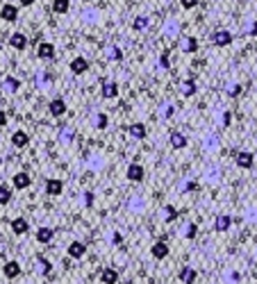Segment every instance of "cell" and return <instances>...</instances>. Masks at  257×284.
Here are the masks:
<instances>
[{"label":"cell","instance_id":"obj_1","mask_svg":"<svg viewBox=\"0 0 257 284\" xmlns=\"http://www.w3.org/2000/svg\"><path fill=\"white\" fill-rule=\"evenodd\" d=\"M3 275L7 277V280H14V277L21 275V262H5L3 264Z\"/></svg>","mask_w":257,"mask_h":284},{"label":"cell","instance_id":"obj_2","mask_svg":"<svg viewBox=\"0 0 257 284\" xmlns=\"http://www.w3.org/2000/svg\"><path fill=\"white\" fill-rule=\"evenodd\" d=\"M12 184H14V189H27L32 184V178L25 173V171H21V173H16L12 178Z\"/></svg>","mask_w":257,"mask_h":284},{"label":"cell","instance_id":"obj_3","mask_svg":"<svg viewBox=\"0 0 257 284\" xmlns=\"http://www.w3.org/2000/svg\"><path fill=\"white\" fill-rule=\"evenodd\" d=\"M150 254H153L155 259H166V254H168V243H166V241H155L153 248H150Z\"/></svg>","mask_w":257,"mask_h":284},{"label":"cell","instance_id":"obj_4","mask_svg":"<svg viewBox=\"0 0 257 284\" xmlns=\"http://www.w3.org/2000/svg\"><path fill=\"white\" fill-rule=\"evenodd\" d=\"M87 254V243H82V241H73L69 246V257H73V259H80V257H84Z\"/></svg>","mask_w":257,"mask_h":284},{"label":"cell","instance_id":"obj_5","mask_svg":"<svg viewBox=\"0 0 257 284\" xmlns=\"http://www.w3.org/2000/svg\"><path fill=\"white\" fill-rule=\"evenodd\" d=\"M128 180H132V182H141L144 180V166L141 164H130L128 166Z\"/></svg>","mask_w":257,"mask_h":284},{"label":"cell","instance_id":"obj_6","mask_svg":"<svg viewBox=\"0 0 257 284\" xmlns=\"http://www.w3.org/2000/svg\"><path fill=\"white\" fill-rule=\"evenodd\" d=\"M237 166H241V168H250L253 166V153H248V150H241V153H237Z\"/></svg>","mask_w":257,"mask_h":284},{"label":"cell","instance_id":"obj_7","mask_svg":"<svg viewBox=\"0 0 257 284\" xmlns=\"http://www.w3.org/2000/svg\"><path fill=\"white\" fill-rule=\"evenodd\" d=\"M100 282L103 284H116L119 282V271H114V268H103V271H100Z\"/></svg>","mask_w":257,"mask_h":284},{"label":"cell","instance_id":"obj_8","mask_svg":"<svg viewBox=\"0 0 257 284\" xmlns=\"http://www.w3.org/2000/svg\"><path fill=\"white\" fill-rule=\"evenodd\" d=\"M12 144L16 146V148H25V146L30 144V136H27V132L18 130V132H14L12 134Z\"/></svg>","mask_w":257,"mask_h":284},{"label":"cell","instance_id":"obj_9","mask_svg":"<svg viewBox=\"0 0 257 284\" xmlns=\"http://www.w3.org/2000/svg\"><path fill=\"white\" fill-rule=\"evenodd\" d=\"M64 191V182L62 180H48L46 182V193L48 195H60Z\"/></svg>","mask_w":257,"mask_h":284},{"label":"cell","instance_id":"obj_10","mask_svg":"<svg viewBox=\"0 0 257 284\" xmlns=\"http://www.w3.org/2000/svg\"><path fill=\"white\" fill-rule=\"evenodd\" d=\"M116 94H119V87H116V82L103 80V98L111 100V98H116Z\"/></svg>","mask_w":257,"mask_h":284},{"label":"cell","instance_id":"obj_11","mask_svg":"<svg viewBox=\"0 0 257 284\" xmlns=\"http://www.w3.org/2000/svg\"><path fill=\"white\" fill-rule=\"evenodd\" d=\"M212 41H214L216 46H227V43H232V34L227 30H219V32H214Z\"/></svg>","mask_w":257,"mask_h":284},{"label":"cell","instance_id":"obj_12","mask_svg":"<svg viewBox=\"0 0 257 284\" xmlns=\"http://www.w3.org/2000/svg\"><path fill=\"white\" fill-rule=\"evenodd\" d=\"M9 46H12V48H16V50H23V48L27 46V39H25V34H21V32L12 34V37H9Z\"/></svg>","mask_w":257,"mask_h":284},{"label":"cell","instance_id":"obj_13","mask_svg":"<svg viewBox=\"0 0 257 284\" xmlns=\"http://www.w3.org/2000/svg\"><path fill=\"white\" fill-rule=\"evenodd\" d=\"M0 16H3V21H16L18 7H14V5H5V7L0 9Z\"/></svg>","mask_w":257,"mask_h":284},{"label":"cell","instance_id":"obj_14","mask_svg":"<svg viewBox=\"0 0 257 284\" xmlns=\"http://www.w3.org/2000/svg\"><path fill=\"white\" fill-rule=\"evenodd\" d=\"M87 68H89V62H87L84 57H77V60L71 62V71H73L75 75H80V73H87Z\"/></svg>","mask_w":257,"mask_h":284},{"label":"cell","instance_id":"obj_15","mask_svg":"<svg viewBox=\"0 0 257 284\" xmlns=\"http://www.w3.org/2000/svg\"><path fill=\"white\" fill-rule=\"evenodd\" d=\"M52 237H55V232H52L50 228H39L37 230V241L39 243H50Z\"/></svg>","mask_w":257,"mask_h":284},{"label":"cell","instance_id":"obj_16","mask_svg":"<svg viewBox=\"0 0 257 284\" xmlns=\"http://www.w3.org/2000/svg\"><path fill=\"white\" fill-rule=\"evenodd\" d=\"M27 230H30V225H27L25 218H14L12 221V232L14 234H25Z\"/></svg>","mask_w":257,"mask_h":284},{"label":"cell","instance_id":"obj_17","mask_svg":"<svg viewBox=\"0 0 257 284\" xmlns=\"http://www.w3.org/2000/svg\"><path fill=\"white\" fill-rule=\"evenodd\" d=\"M66 111V102L62 100V98H55V100L50 102V114L52 116H62Z\"/></svg>","mask_w":257,"mask_h":284},{"label":"cell","instance_id":"obj_18","mask_svg":"<svg viewBox=\"0 0 257 284\" xmlns=\"http://www.w3.org/2000/svg\"><path fill=\"white\" fill-rule=\"evenodd\" d=\"M37 55H39V57H43V60H48V57L55 55V46H52V43H39Z\"/></svg>","mask_w":257,"mask_h":284},{"label":"cell","instance_id":"obj_19","mask_svg":"<svg viewBox=\"0 0 257 284\" xmlns=\"http://www.w3.org/2000/svg\"><path fill=\"white\" fill-rule=\"evenodd\" d=\"M128 132H130V136H134V139H144V136H146V125L144 123H132Z\"/></svg>","mask_w":257,"mask_h":284},{"label":"cell","instance_id":"obj_20","mask_svg":"<svg viewBox=\"0 0 257 284\" xmlns=\"http://www.w3.org/2000/svg\"><path fill=\"white\" fill-rule=\"evenodd\" d=\"M171 146L173 148H184L187 146V136L182 132H171Z\"/></svg>","mask_w":257,"mask_h":284},{"label":"cell","instance_id":"obj_21","mask_svg":"<svg viewBox=\"0 0 257 284\" xmlns=\"http://www.w3.org/2000/svg\"><path fill=\"white\" fill-rule=\"evenodd\" d=\"M37 271L41 273V275H48V273L52 271V264L48 262L46 257H39V259H37Z\"/></svg>","mask_w":257,"mask_h":284},{"label":"cell","instance_id":"obj_22","mask_svg":"<svg viewBox=\"0 0 257 284\" xmlns=\"http://www.w3.org/2000/svg\"><path fill=\"white\" fill-rule=\"evenodd\" d=\"M180 280L184 282V284H193L196 282V271H193V268H182V273H180Z\"/></svg>","mask_w":257,"mask_h":284},{"label":"cell","instance_id":"obj_23","mask_svg":"<svg viewBox=\"0 0 257 284\" xmlns=\"http://www.w3.org/2000/svg\"><path fill=\"white\" fill-rule=\"evenodd\" d=\"M69 7H71L69 0H52V9H55L57 14H66L69 12Z\"/></svg>","mask_w":257,"mask_h":284},{"label":"cell","instance_id":"obj_24","mask_svg":"<svg viewBox=\"0 0 257 284\" xmlns=\"http://www.w3.org/2000/svg\"><path fill=\"white\" fill-rule=\"evenodd\" d=\"M230 216H225V214H223V216H219V218H216V223H214V228L216 230H219V232H225V230L227 228H230Z\"/></svg>","mask_w":257,"mask_h":284},{"label":"cell","instance_id":"obj_25","mask_svg":"<svg viewBox=\"0 0 257 284\" xmlns=\"http://www.w3.org/2000/svg\"><path fill=\"white\" fill-rule=\"evenodd\" d=\"M12 200V189L7 184H0V205H7Z\"/></svg>","mask_w":257,"mask_h":284},{"label":"cell","instance_id":"obj_26","mask_svg":"<svg viewBox=\"0 0 257 284\" xmlns=\"http://www.w3.org/2000/svg\"><path fill=\"white\" fill-rule=\"evenodd\" d=\"M182 48H184V50H187V52H196V50H198V39H193V37L184 39Z\"/></svg>","mask_w":257,"mask_h":284},{"label":"cell","instance_id":"obj_27","mask_svg":"<svg viewBox=\"0 0 257 284\" xmlns=\"http://www.w3.org/2000/svg\"><path fill=\"white\" fill-rule=\"evenodd\" d=\"M164 218H166V221H176V218H178V209L171 207V205H166V209H164Z\"/></svg>","mask_w":257,"mask_h":284},{"label":"cell","instance_id":"obj_28","mask_svg":"<svg viewBox=\"0 0 257 284\" xmlns=\"http://www.w3.org/2000/svg\"><path fill=\"white\" fill-rule=\"evenodd\" d=\"M193 91H196V84H193L191 80H187V82L182 84V94H184V96H193Z\"/></svg>","mask_w":257,"mask_h":284},{"label":"cell","instance_id":"obj_29","mask_svg":"<svg viewBox=\"0 0 257 284\" xmlns=\"http://www.w3.org/2000/svg\"><path fill=\"white\" fill-rule=\"evenodd\" d=\"M148 25V18L146 16H137V18H134V30H144V27H146Z\"/></svg>","mask_w":257,"mask_h":284},{"label":"cell","instance_id":"obj_30","mask_svg":"<svg viewBox=\"0 0 257 284\" xmlns=\"http://www.w3.org/2000/svg\"><path fill=\"white\" fill-rule=\"evenodd\" d=\"M5 84H7V89H12V91L18 89V82L14 80V77H7V82H5Z\"/></svg>","mask_w":257,"mask_h":284},{"label":"cell","instance_id":"obj_31","mask_svg":"<svg viewBox=\"0 0 257 284\" xmlns=\"http://www.w3.org/2000/svg\"><path fill=\"white\" fill-rule=\"evenodd\" d=\"M96 125H98L100 130H103V127L107 125V116H105V114H98V121H96Z\"/></svg>","mask_w":257,"mask_h":284},{"label":"cell","instance_id":"obj_32","mask_svg":"<svg viewBox=\"0 0 257 284\" xmlns=\"http://www.w3.org/2000/svg\"><path fill=\"white\" fill-rule=\"evenodd\" d=\"M196 3H198V0H180V5H182L184 9H191V7H196Z\"/></svg>","mask_w":257,"mask_h":284},{"label":"cell","instance_id":"obj_33","mask_svg":"<svg viewBox=\"0 0 257 284\" xmlns=\"http://www.w3.org/2000/svg\"><path fill=\"white\" fill-rule=\"evenodd\" d=\"M184 237H187V239H193V237H196V225H189V228H187V234H184Z\"/></svg>","mask_w":257,"mask_h":284},{"label":"cell","instance_id":"obj_34","mask_svg":"<svg viewBox=\"0 0 257 284\" xmlns=\"http://www.w3.org/2000/svg\"><path fill=\"white\" fill-rule=\"evenodd\" d=\"M5 123H7V114H5V111L0 109V127H3Z\"/></svg>","mask_w":257,"mask_h":284},{"label":"cell","instance_id":"obj_35","mask_svg":"<svg viewBox=\"0 0 257 284\" xmlns=\"http://www.w3.org/2000/svg\"><path fill=\"white\" fill-rule=\"evenodd\" d=\"M159 64H162V66L166 68V66H168V57H166V55H162V57H159Z\"/></svg>","mask_w":257,"mask_h":284},{"label":"cell","instance_id":"obj_36","mask_svg":"<svg viewBox=\"0 0 257 284\" xmlns=\"http://www.w3.org/2000/svg\"><path fill=\"white\" fill-rule=\"evenodd\" d=\"M184 191H196V184H193V182H189V184H187V189H184Z\"/></svg>","mask_w":257,"mask_h":284},{"label":"cell","instance_id":"obj_37","mask_svg":"<svg viewBox=\"0 0 257 284\" xmlns=\"http://www.w3.org/2000/svg\"><path fill=\"white\" fill-rule=\"evenodd\" d=\"M32 3H35V0H21V5H23V7H27V5H32Z\"/></svg>","mask_w":257,"mask_h":284},{"label":"cell","instance_id":"obj_38","mask_svg":"<svg viewBox=\"0 0 257 284\" xmlns=\"http://www.w3.org/2000/svg\"><path fill=\"white\" fill-rule=\"evenodd\" d=\"M0 166H3V157H0Z\"/></svg>","mask_w":257,"mask_h":284}]
</instances>
